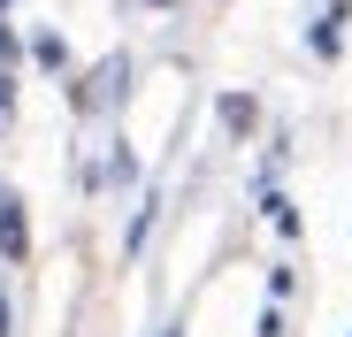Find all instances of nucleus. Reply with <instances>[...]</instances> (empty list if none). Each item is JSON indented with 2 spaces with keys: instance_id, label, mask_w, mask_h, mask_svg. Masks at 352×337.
Instances as JSON below:
<instances>
[{
  "instance_id": "423d86ee",
  "label": "nucleus",
  "mask_w": 352,
  "mask_h": 337,
  "mask_svg": "<svg viewBox=\"0 0 352 337\" xmlns=\"http://www.w3.org/2000/svg\"><path fill=\"white\" fill-rule=\"evenodd\" d=\"M0 8H8V0H0Z\"/></svg>"
},
{
  "instance_id": "f03ea898",
  "label": "nucleus",
  "mask_w": 352,
  "mask_h": 337,
  "mask_svg": "<svg viewBox=\"0 0 352 337\" xmlns=\"http://www.w3.org/2000/svg\"><path fill=\"white\" fill-rule=\"evenodd\" d=\"M31 54H38V62H46L54 77H62V39H54V31H38V39H31Z\"/></svg>"
},
{
  "instance_id": "7ed1b4c3",
  "label": "nucleus",
  "mask_w": 352,
  "mask_h": 337,
  "mask_svg": "<svg viewBox=\"0 0 352 337\" xmlns=\"http://www.w3.org/2000/svg\"><path fill=\"white\" fill-rule=\"evenodd\" d=\"M222 123H230V131H245V123H253V100L230 92V100H222Z\"/></svg>"
},
{
  "instance_id": "20e7f679",
  "label": "nucleus",
  "mask_w": 352,
  "mask_h": 337,
  "mask_svg": "<svg viewBox=\"0 0 352 337\" xmlns=\"http://www.w3.org/2000/svg\"><path fill=\"white\" fill-rule=\"evenodd\" d=\"M0 116H8V100H0Z\"/></svg>"
},
{
  "instance_id": "39448f33",
  "label": "nucleus",
  "mask_w": 352,
  "mask_h": 337,
  "mask_svg": "<svg viewBox=\"0 0 352 337\" xmlns=\"http://www.w3.org/2000/svg\"><path fill=\"white\" fill-rule=\"evenodd\" d=\"M161 337H176V329H161Z\"/></svg>"
},
{
  "instance_id": "f257e3e1",
  "label": "nucleus",
  "mask_w": 352,
  "mask_h": 337,
  "mask_svg": "<svg viewBox=\"0 0 352 337\" xmlns=\"http://www.w3.org/2000/svg\"><path fill=\"white\" fill-rule=\"evenodd\" d=\"M0 253L23 261V207H0Z\"/></svg>"
}]
</instances>
